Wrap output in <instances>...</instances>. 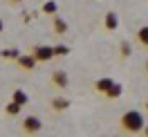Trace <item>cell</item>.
<instances>
[{
  "label": "cell",
  "mask_w": 148,
  "mask_h": 137,
  "mask_svg": "<svg viewBox=\"0 0 148 137\" xmlns=\"http://www.w3.org/2000/svg\"><path fill=\"white\" fill-rule=\"evenodd\" d=\"M49 106L54 112H65V110L70 108V99H65V97H54V99L49 101Z\"/></svg>",
  "instance_id": "10"
},
{
  "label": "cell",
  "mask_w": 148,
  "mask_h": 137,
  "mask_svg": "<svg viewBox=\"0 0 148 137\" xmlns=\"http://www.w3.org/2000/svg\"><path fill=\"white\" fill-rule=\"evenodd\" d=\"M135 41H137L139 47L148 50V25H141V27L135 32Z\"/></svg>",
  "instance_id": "9"
},
{
  "label": "cell",
  "mask_w": 148,
  "mask_h": 137,
  "mask_svg": "<svg viewBox=\"0 0 148 137\" xmlns=\"http://www.w3.org/2000/svg\"><path fill=\"white\" fill-rule=\"evenodd\" d=\"M141 135H144V137H148V124L144 126V130H141Z\"/></svg>",
  "instance_id": "18"
},
{
  "label": "cell",
  "mask_w": 148,
  "mask_h": 137,
  "mask_svg": "<svg viewBox=\"0 0 148 137\" xmlns=\"http://www.w3.org/2000/svg\"><path fill=\"white\" fill-rule=\"evenodd\" d=\"M7 5H20V2H25V0H5Z\"/></svg>",
  "instance_id": "17"
},
{
  "label": "cell",
  "mask_w": 148,
  "mask_h": 137,
  "mask_svg": "<svg viewBox=\"0 0 148 137\" xmlns=\"http://www.w3.org/2000/svg\"><path fill=\"white\" fill-rule=\"evenodd\" d=\"M14 101H18L20 106H25V103H27V94H25L23 90H16L14 92Z\"/></svg>",
  "instance_id": "13"
},
{
  "label": "cell",
  "mask_w": 148,
  "mask_h": 137,
  "mask_svg": "<svg viewBox=\"0 0 148 137\" xmlns=\"http://www.w3.org/2000/svg\"><path fill=\"white\" fill-rule=\"evenodd\" d=\"M32 56L36 59L38 63H47V61L56 59L54 45H34V47H32Z\"/></svg>",
  "instance_id": "4"
},
{
  "label": "cell",
  "mask_w": 148,
  "mask_h": 137,
  "mask_svg": "<svg viewBox=\"0 0 148 137\" xmlns=\"http://www.w3.org/2000/svg\"><path fill=\"white\" fill-rule=\"evenodd\" d=\"M2 32H5V23L0 20V34H2Z\"/></svg>",
  "instance_id": "19"
},
{
  "label": "cell",
  "mask_w": 148,
  "mask_h": 137,
  "mask_svg": "<svg viewBox=\"0 0 148 137\" xmlns=\"http://www.w3.org/2000/svg\"><path fill=\"white\" fill-rule=\"evenodd\" d=\"M43 130V121H40V117H36V115H27V117L20 119V133L27 137H34L38 135Z\"/></svg>",
  "instance_id": "3"
},
{
  "label": "cell",
  "mask_w": 148,
  "mask_h": 137,
  "mask_svg": "<svg viewBox=\"0 0 148 137\" xmlns=\"http://www.w3.org/2000/svg\"><path fill=\"white\" fill-rule=\"evenodd\" d=\"M49 83H52V88H54V90H65V88H67V83H70L67 72H63V70H54V72L49 74Z\"/></svg>",
  "instance_id": "5"
},
{
  "label": "cell",
  "mask_w": 148,
  "mask_h": 137,
  "mask_svg": "<svg viewBox=\"0 0 148 137\" xmlns=\"http://www.w3.org/2000/svg\"><path fill=\"white\" fill-rule=\"evenodd\" d=\"M43 11H45V14H52V16H54V14H56V5H54V2H47L45 7H43Z\"/></svg>",
  "instance_id": "15"
},
{
  "label": "cell",
  "mask_w": 148,
  "mask_h": 137,
  "mask_svg": "<svg viewBox=\"0 0 148 137\" xmlns=\"http://www.w3.org/2000/svg\"><path fill=\"white\" fill-rule=\"evenodd\" d=\"M144 110H146V115H148V101H146V103H144Z\"/></svg>",
  "instance_id": "20"
},
{
  "label": "cell",
  "mask_w": 148,
  "mask_h": 137,
  "mask_svg": "<svg viewBox=\"0 0 148 137\" xmlns=\"http://www.w3.org/2000/svg\"><path fill=\"white\" fill-rule=\"evenodd\" d=\"M141 70H144V74L148 76V56H146V61H144V65H141Z\"/></svg>",
  "instance_id": "16"
},
{
  "label": "cell",
  "mask_w": 148,
  "mask_h": 137,
  "mask_svg": "<svg viewBox=\"0 0 148 137\" xmlns=\"http://www.w3.org/2000/svg\"><path fill=\"white\" fill-rule=\"evenodd\" d=\"M103 27L108 29V32H114V29L119 27V16H117L114 11H108V14L103 16Z\"/></svg>",
  "instance_id": "8"
},
{
  "label": "cell",
  "mask_w": 148,
  "mask_h": 137,
  "mask_svg": "<svg viewBox=\"0 0 148 137\" xmlns=\"http://www.w3.org/2000/svg\"><path fill=\"white\" fill-rule=\"evenodd\" d=\"M146 126V119L139 110H126L119 117V133L123 135H141V130Z\"/></svg>",
  "instance_id": "1"
},
{
  "label": "cell",
  "mask_w": 148,
  "mask_h": 137,
  "mask_svg": "<svg viewBox=\"0 0 148 137\" xmlns=\"http://www.w3.org/2000/svg\"><path fill=\"white\" fill-rule=\"evenodd\" d=\"M52 32H54L56 36H65V32H67V23H65L61 16H52Z\"/></svg>",
  "instance_id": "7"
},
{
  "label": "cell",
  "mask_w": 148,
  "mask_h": 137,
  "mask_svg": "<svg viewBox=\"0 0 148 137\" xmlns=\"http://www.w3.org/2000/svg\"><path fill=\"white\" fill-rule=\"evenodd\" d=\"M20 108H23V106H20L18 101L11 99L9 103H7V108H5V110H7V115H9V117H14V115H18V112H20Z\"/></svg>",
  "instance_id": "12"
},
{
  "label": "cell",
  "mask_w": 148,
  "mask_h": 137,
  "mask_svg": "<svg viewBox=\"0 0 148 137\" xmlns=\"http://www.w3.org/2000/svg\"><path fill=\"white\" fill-rule=\"evenodd\" d=\"M36 59L32 54H23V56H16V65H18L20 70H25V72H32L34 67H36Z\"/></svg>",
  "instance_id": "6"
},
{
  "label": "cell",
  "mask_w": 148,
  "mask_h": 137,
  "mask_svg": "<svg viewBox=\"0 0 148 137\" xmlns=\"http://www.w3.org/2000/svg\"><path fill=\"white\" fill-rule=\"evenodd\" d=\"M67 52H70V47H67V45H54V54L56 56H65Z\"/></svg>",
  "instance_id": "14"
},
{
  "label": "cell",
  "mask_w": 148,
  "mask_h": 137,
  "mask_svg": "<svg viewBox=\"0 0 148 137\" xmlns=\"http://www.w3.org/2000/svg\"><path fill=\"white\" fill-rule=\"evenodd\" d=\"M92 90L97 92V94L106 97V99H117L121 94V85L114 81V79H110V76H101V79H97V81L92 83Z\"/></svg>",
  "instance_id": "2"
},
{
  "label": "cell",
  "mask_w": 148,
  "mask_h": 137,
  "mask_svg": "<svg viewBox=\"0 0 148 137\" xmlns=\"http://www.w3.org/2000/svg\"><path fill=\"white\" fill-rule=\"evenodd\" d=\"M130 56H132V45H130L128 41H121L119 43V59L126 61V59H130Z\"/></svg>",
  "instance_id": "11"
}]
</instances>
